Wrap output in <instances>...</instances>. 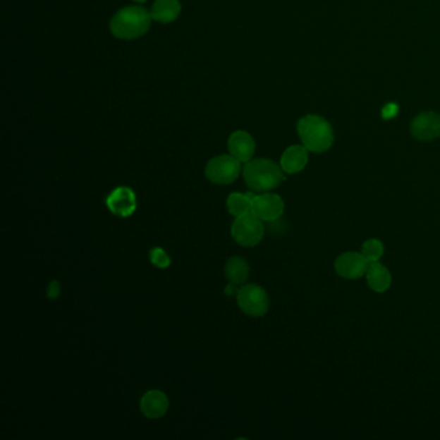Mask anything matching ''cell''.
Here are the masks:
<instances>
[{
	"instance_id": "obj_8",
	"label": "cell",
	"mask_w": 440,
	"mask_h": 440,
	"mask_svg": "<svg viewBox=\"0 0 440 440\" xmlns=\"http://www.w3.org/2000/svg\"><path fill=\"white\" fill-rule=\"evenodd\" d=\"M109 211L122 219L130 217L137 209V197L135 191L127 186L113 190L106 197Z\"/></svg>"
},
{
	"instance_id": "obj_17",
	"label": "cell",
	"mask_w": 440,
	"mask_h": 440,
	"mask_svg": "<svg viewBox=\"0 0 440 440\" xmlns=\"http://www.w3.org/2000/svg\"><path fill=\"white\" fill-rule=\"evenodd\" d=\"M226 207L230 214H233L234 217H239L252 212V200L247 197V194L233 192L228 195Z\"/></svg>"
},
{
	"instance_id": "obj_10",
	"label": "cell",
	"mask_w": 440,
	"mask_h": 440,
	"mask_svg": "<svg viewBox=\"0 0 440 440\" xmlns=\"http://www.w3.org/2000/svg\"><path fill=\"white\" fill-rule=\"evenodd\" d=\"M410 133L420 141H432L440 137V115L433 111L417 115L410 124Z\"/></svg>"
},
{
	"instance_id": "obj_12",
	"label": "cell",
	"mask_w": 440,
	"mask_h": 440,
	"mask_svg": "<svg viewBox=\"0 0 440 440\" xmlns=\"http://www.w3.org/2000/svg\"><path fill=\"white\" fill-rule=\"evenodd\" d=\"M228 150L239 161L247 163L252 160L256 150V145L250 133L244 130H236L228 138Z\"/></svg>"
},
{
	"instance_id": "obj_18",
	"label": "cell",
	"mask_w": 440,
	"mask_h": 440,
	"mask_svg": "<svg viewBox=\"0 0 440 440\" xmlns=\"http://www.w3.org/2000/svg\"><path fill=\"white\" fill-rule=\"evenodd\" d=\"M385 252L384 243L379 239H369L363 243L362 247V255L367 258V261L371 262H379V258L382 257Z\"/></svg>"
},
{
	"instance_id": "obj_6",
	"label": "cell",
	"mask_w": 440,
	"mask_h": 440,
	"mask_svg": "<svg viewBox=\"0 0 440 440\" xmlns=\"http://www.w3.org/2000/svg\"><path fill=\"white\" fill-rule=\"evenodd\" d=\"M240 173V161L233 155H219L208 161L205 176L216 185H230Z\"/></svg>"
},
{
	"instance_id": "obj_20",
	"label": "cell",
	"mask_w": 440,
	"mask_h": 440,
	"mask_svg": "<svg viewBox=\"0 0 440 440\" xmlns=\"http://www.w3.org/2000/svg\"><path fill=\"white\" fill-rule=\"evenodd\" d=\"M60 293H61V286H60V283L57 281H51L49 286H48V289H47L48 298L56 300L57 297L60 296Z\"/></svg>"
},
{
	"instance_id": "obj_9",
	"label": "cell",
	"mask_w": 440,
	"mask_h": 440,
	"mask_svg": "<svg viewBox=\"0 0 440 440\" xmlns=\"http://www.w3.org/2000/svg\"><path fill=\"white\" fill-rule=\"evenodd\" d=\"M284 208L286 205L283 199L271 192L259 194L252 202V213H255L262 221H276L281 219Z\"/></svg>"
},
{
	"instance_id": "obj_16",
	"label": "cell",
	"mask_w": 440,
	"mask_h": 440,
	"mask_svg": "<svg viewBox=\"0 0 440 440\" xmlns=\"http://www.w3.org/2000/svg\"><path fill=\"white\" fill-rule=\"evenodd\" d=\"M250 265L243 258L231 257L228 258L226 265H225V276L228 281L236 283V284H243L244 281L250 276Z\"/></svg>"
},
{
	"instance_id": "obj_3",
	"label": "cell",
	"mask_w": 440,
	"mask_h": 440,
	"mask_svg": "<svg viewBox=\"0 0 440 440\" xmlns=\"http://www.w3.org/2000/svg\"><path fill=\"white\" fill-rule=\"evenodd\" d=\"M305 147L312 152H324L334 144V129L329 123L317 115L305 116L297 126Z\"/></svg>"
},
{
	"instance_id": "obj_1",
	"label": "cell",
	"mask_w": 440,
	"mask_h": 440,
	"mask_svg": "<svg viewBox=\"0 0 440 440\" xmlns=\"http://www.w3.org/2000/svg\"><path fill=\"white\" fill-rule=\"evenodd\" d=\"M281 166L270 159H253L243 168L244 181L247 186L257 192H267L281 186L286 180Z\"/></svg>"
},
{
	"instance_id": "obj_11",
	"label": "cell",
	"mask_w": 440,
	"mask_h": 440,
	"mask_svg": "<svg viewBox=\"0 0 440 440\" xmlns=\"http://www.w3.org/2000/svg\"><path fill=\"white\" fill-rule=\"evenodd\" d=\"M169 402L167 395L159 390H150L142 396L140 408L145 417L157 420L167 413Z\"/></svg>"
},
{
	"instance_id": "obj_21",
	"label": "cell",
	"mask_w": 440,
	"mask_h": 440,
	"mask_svg": "<svg viewBox=\"0 0 440 440\" xmlns=\"http://www.w3.org/2000/svg\"><path fill=\"white\" fill-rule=\"evenodd\" d=\"M399 113V107L396 104H387L386 106L382 109V118L384 119H393Z\"/></svg>"
},
{
	"instance_id": "obj_15",
	"label": "cell",
	"mask_w": 440,
	"mask_h": 440,
	"mask_svg": "<svg viewBox=\"0 0 440 440\" xmlns=\"http://www.w3.org/2000/svg\"><path fill=\"white\" fill-rule=\"evenodd\" d=\"M181 12L178 0H157L152 8V17L160 23H171L175 21Z\"/></svg>"
},
{
	"instance_id": "obj_13",
	"label": "cell",
	"mask_w": 440,
	"mask_h": 440,
	"mask_svg": "<svg viewBox=\"0 0 440 440\" xmlns=\"http://www.w3.org/2000/svg\"><path fill=\"white\" fill-rule=\"evenodd\" d=\"M309 161V150L305 146H291L281 155V167L288 175L301 172Z\"/></svg>"
},
{
	"instance_id": "obj_4",
	"label": "cell",
	"mask_w": 440,
	"mask_h": 440,
	"mask_svg": "<svg viewBox=\"0 0 440 440\" xmlns=\"http://www.w3.org/2000/svg\"><path fill=\"white\" fill-rule=\"evenodd\" d=\"M236 301L240 310L253 318L264 317L270 307V298L267 292L257 284L242 286L238 289Z\"/></svg>"
},
{
	"instance_id": "obj_2",
	"label": "cell",
	"mask_w": 440,
	"mask_h": 440,
	"mask_svg": "<svg viewBox=\"0 0 440 440\" xmlns=\"http://www.w3.org/2000/svg\"><path fill=\"white\" fill-rule=\"evenodd\" d=\"M152 13L145 8H123L111 18L110 29L114 37L119 39H136L147 32L152 23Z\"/></svg>"
},
{
	"instance_id": "obj_5",
	"label": "cell",
	"mask_w": 440,
	"mask_h": 440,
	"mask_svg": "<svg viewBox=\"0 0 440 440\" xmlns=\"http://www.w3.org/2000/svg\"><path fill=\"white\" fill-rule=\"evenodd\" d=\"M255 213H247L236 217L231 226V236L242 247H256L262 240L265 228Z\"/></svg>"
},
{
	"instance_id": "obj_22",
	"label": "cell",
	"mask_w": 440,
	"mask_h": 440,
	"mask_svg": "<svg viewBox=\"0 0 440 440\" xmlns=\"http://www.w3.org/2000/svg\"><path fill=\"white\" fill-rule=\"evenodd\" d=\"M238 284L236 283H228V286H226V288H225V295L226 296H236V293H238V287H236Z\"/></svg>"
},
{
	"instance_id": "obj_14",
	"label": "cell",
	"mask_w": 440,
	"mask_h": 440,
	"mask_svg": "<svg viewBox=\"0 0 440 440\" xmlns=\"http://www.w3.org/2000/svg\"><path fill=\"white\" fill-rule=\"evenodd\" d=\"M367 283L369 286V288L377 292V293H384L391 286V274L387 270L386 266L379 264V262H371L367 269L365 273Z\"/></svg>"
},
{
	"instance_id": "obj_7",
	"label": "cell",
	"mask_w": 440,
	"mask_h": 440,
	"mask_svg": "<svg viewBox=\"0 0 440 440\" xmlns=\"http://www.w3.org/2000/svg\"><path fill=\"white\" fill-rule=\"evenodd\" d=\"M369 262L358 252H345L334 261V270L345 279H359L365 276Z\"/></svg>"
},
{
	"instance_id": "obj_19",
	"label": "cell",
	"mask_w": 440,
	"mask_h": 440,
	"mask_svg": "<svg viewBox=\"0 0 440 440\" xmlns=\"http://www.w3.org/2000/svg\"><path fill=\"white\" fill-rule=\"evenodd\" d=\"M150 261L152 265L158 269H167L171 266V257L168 256L167 252L159 247L152 248L150 251Z\"/></svg>"
},
{
	"instance_id": "obj_23",
	"label": "cell",
	"mask_w": 440,
	"mask_h": 440,
	"mask_svg": "<svg viewBox=\"0 0 440 440\" xmlns=\"http://www.w3.org/2000/svg\"><path fill=\"white\" fill-rule=\"evenodd\" d=\"M136 1H138V3H145L146 0H136Z\"/></svg>"
}]
</instances>
